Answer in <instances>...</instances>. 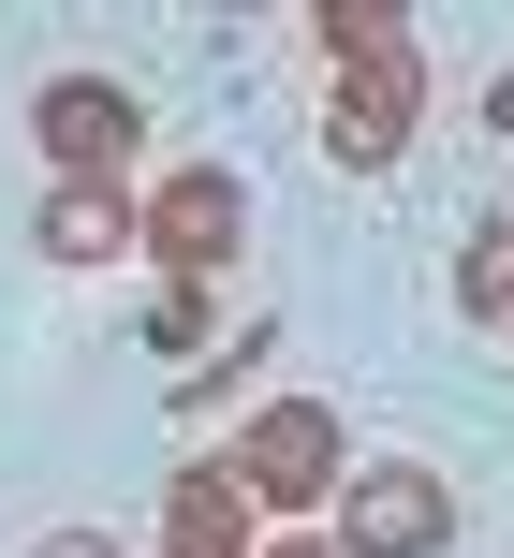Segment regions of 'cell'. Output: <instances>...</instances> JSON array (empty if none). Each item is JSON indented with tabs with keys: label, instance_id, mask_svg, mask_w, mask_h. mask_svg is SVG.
<instances>
[{
	"label": "cell",
	"instance_id": "1",
	"mask_svg": "<svg viewBox=\"0 0 514 558\" xmlns=\"http://www.w3.org/2000/svg\"><path fill=\"white\" fill-rule=\"evenodd\" d=\"M353 544H368V558H427V544H441V485H427V471L353 485Z\"/></svg>",
	"mask_w": 514,
	"mask_h": 558
},
{
	"label": "cell",
	"instance_id": "2",
	"mask_svg": "<svg viewBox=\"0 0 514 558\" xmlns=\"http://www.w3.org/2000/svg\"><path fill=\"white\" fill-rule=\"evenodd\" d=\"M250 471H265V485H309V471H323V426H309V412H280V426L250 441Z\"/></svg>",
	"mask_w": 514,
	"mask_h": 558
}]
</instances>
